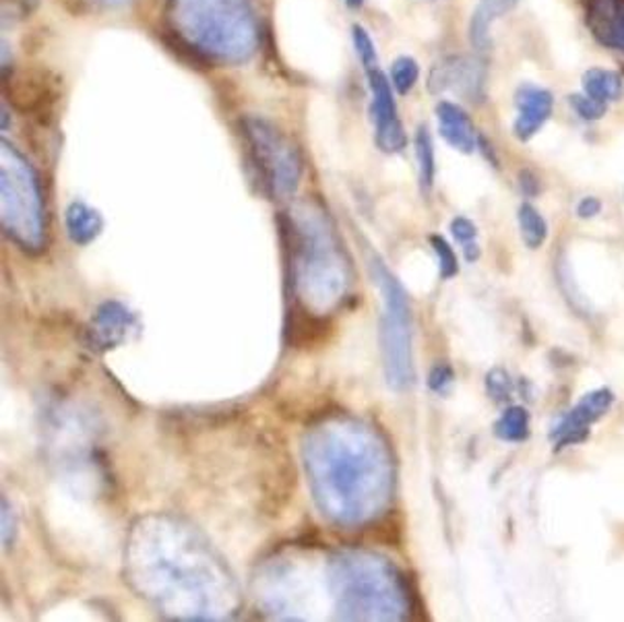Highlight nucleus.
I'll return each mask as SVG.
<instances>
[{"instance_id":"6e6552de","label":"nucleus","mask_w":624,"mask_h":622,"mask_svg":"<svg viewBox=\"0 0 624 622\" xmlns=\"http://www.w3.org/2000/svg\"><path fill=\"white\" fill-rule=\"evenodd\" d=\"M518 118L513 133L519 142H530L542 126L548 123L553 114L554 98L548 89L535 86H521L515 93Z\"/></svg>"},{"instance_id":"20e7f679","label":"nucleus","mask_w":624,"mask_h":622,"mask_svg":"<svg viewBox=\"0 0 624 622\" xmlns=\"http://www.w3.org/2000/svg\"><path fill=\"white\" fill-rule=\"evenodd\" d=\"M371 271L383 294V317H381V348L383 366L389 387L404 392L413 381L411 369V308L410 298L404 285L397 282L387 265L373 257Z\"/></svg>"},{"instance_id":"39448f33","label":"nucleus","mask_w":624,"mask_h":622,"mask_svg":"<svg viewBox=\"0 0 624 622\" xmlns=\"http://www.w3.org/2000/svg\"><path fill=\"white\" fill-rule=\"evenodd\" d=\"M368 77V88L373 98V116H375L376 145L385 154H399L406 149L408 137L399 121L397 104L393 100L392 81L381 71L378 65L364 69Z\"/></svg>"},{"instance_id":"412c9836","label":"nucleus","mask_w":624,"mask_h":622,"mask_svg":"<svg viewBox=\"0 0 624 622\" xmlns=\"http://www.w3.org/2000/svg\"><path fill=\"white\" fill-rule=\"evenodd\" d=\"M486 389H488V395L495 399V402H507L513 393V381L507 371L502 369H492L488 376H486Z\"/></svg>"},{"instance_id":"f03ea898","label":"nucleus","mask_w":624,"mask_h":622,"mask_svg":"<svg viewBox=\"0 0 624 622\" xmlns=\"http://www.w3.org/2000/svg\"><path fill=\"white\" fill-rule=\"evenodd\" d=\"M2 228L25 250L44 245V203L34 168L13 145L2 142L0 151Z\"/></svg>"},{"instance_id":"2eb2a0df","label":"nucleus","mask_w":624,"mask_h":622,"mask_svg":"<svg viewBox=\"0 0 624 622\" xmlns=\"http://www.w3.org/2000/svg\"><path fill=\"white\" fill-rule=\"evenodd\" d=\"M495 434L507 443L525 441L530 437V414H527V409L521 408V406L507 409L495 425Z\"/></svg>"},{"instance_id":"5701e85b","label":"nucleus","mask_w":624,"mask_h":622,"mask_svg":"<svg viewBox=\"0 0 624 622\" xmlns=\"http://www.w3.org/2000/svg\"><path fill=\"white\" fill-rule=\"evenodd\" d=\"M571 106L583 121H600L606 114V104L589 98V95H572Z\"/></svg>"},{"instance_id":"f257e3e1","label":"nucleus","mask_w":624,"mask_h":622,"mask_svg":"<svg viewBox=\"0 0 624 622\" xmlns=\"http://www.w3.org/2000/svg\"><path fill=\"white\" fill-rule=\"evenodd\" d=\"M166 18L198 63L242 65L257 53L259 21L249 0H168Z\"/></svg>"},{"instance_id":"b1692460","label":"nucleus","mask_w":624,"mask_h":622,"mask_svg":"<svg viewBox=\"0 0 624 622\" xmlns=\"http://www.w3.org/2000/svg\"><path fill=\"white\" fill-rule=\"evenodd\" d=\"M455 383V373L449 364H436L429 376V387L439 395H446Z\"/></svg>"},{"instance_id":"f3484780","label":"nucleus","mask_w":624,"mask_h":622,"mask_svg":"<svg viewBox=\"0 0 624 622\" xmlns=\"http://www.w3.org/2000/svg\"><path fill=\"white\" fill-rule=\"evenodd\" d=\"M416 158L420 168L422 191L430 193L434 186V145L427 126H420L416 133Z\"/></svg>"},{"instance_id":"a211bd4d","label":"nucleus","mask_w":624,"mask_h":622,"mask_svg":"<svg viewBox=\"0 0 624 622\" xmlns=\"http://www.w3.org/2000/svg\"><path fill=\"white\" fill-rule=\"evenodd\" d=\"M451 234H453V238L464 247V257L469 263H474V261L480 259V247H478V242H476L478 228H476L467 217H455V219L451 222Z\"/></svg>"},{"instance_id":"ddd939ff","label":"nucleus","mask_w":624,"mask_h":622,"mask_svg":"<svg viewBox=\"0 0 624 622\" xmlns=\"http://www.w3.org/2000/svg\"><path fill=\"white\" fill-rule=\"evenodd\" d=\"M65 226H67V234L75 245H90L93 242L102 230H104V219L100 212L91 210L90 205L75 201L67 207L65 214Z\"/></svg>"},{"instance_id":"9b49d317","label":"nucleus","mask_w":624,"mask_h":622,"mask_svg":"<svg viewBox=\"0 0 624 622\" xmlns=\"http://www.w3.org/2000/svg\"><path fill=\"white\" fill-rule=\"evenodd\" d=\"M436 118H439L441 137L453 149H457L462 154H472L476 149L478 133H476V126L467 116L464 108L457 106L453 102H441L436 106Z\"/></svg>"},{"instance_id":"aec40b11","label":"nucleus","mask_w":624,"mask_h":622,"mask_svg":"<svg viewBox=\"0 0 624 622\" xmlns=\"http://www.w3.org/2000/svg\"><path fill=\"white\" fill-rule=\"evenodd\" d=\"M430 245L432 249L436 252V259H439V269H441V278L443 280H451L460 273V261H457V255L455 250L451 249V245L446 242L443 236L434 234L430 236Z\"/></svg>"},{"instance_id":"393cba45","label":"nucleus","mask_w":624,"mask_h":622,"mask_svg":"<svg viewBox=\"0 0 624 622\" xmlns=\"http://www.w3.org/2000/svg\"><path fill=\"white\" fill-rule=\"evenodd\" d=\"M13 535H15V517H13L7 498H2V544H4V549L11 546Z\"/></svg>"},{"instance_id":"7ed1b4c3","label":"nucleus","mask_w":624,"mask_h":622,"mask_svg":"<svg viewBox=\"0 0 624 622\" xmlns=\"http://www.w3.org/2000/svg\"><path fill=\"white\" fill-rule=\"evenodd\" d=\"M240 126L249 147L250 166L257 172L265 195L273 201L294 196L303 177V160L296 145L268 118L247 116Z\"/></svg>"},{"instance_id":"1a4fd4ad","label":"nucleus","mask_w":624,"mask_h":622,"mask_svg":"<svg viewBox=\"0 0 624 622\" xmlns=\"http://www.w3.org/2000/svg\"><path fill=\"white\" fill-rule=\"evenodd\" d=\"M135 317L121 303L102 304L91 320V343L98 350H112L125 341Z\"/></svg>"},{"instance_id":"dca6fc26","label":"nucleus","mask_w":624,"mask_h":622,"mask_svg":"<svg viewBox=\"0 0 624 622\" xmlns=\"http://www.w3.org/2000/svg\"><path fill=\"white\" fill-rule=\"evenodd\" d=\"M519 230H521V238L530 249H540L546 238H548V224L542 217V214L535 210L534 205L523 203L519 207Z\"/></svg>"},{"instance_id":"bb28decb","label":"nucleus","mask_w":624,"mask_h":622,"mask_svg":"<svg viewBox=\"0 0 624 622\" xmlns=\"http://www.w3.org/2000/svg\"><path fill=\"white\" fill-rule=\"evenodd\" d=\"M91 2H95L100 7H106V9H121V7L128 4L131 0H91Z\"/></svg>"},{"instance_id":"cd10ccee","label":"nucleus","mask_w":624,"mask_h":622,"mask_svg":"<svg viewBox=\"0 0 624 622\" xmlns=\"http://www.w3.org/2000/svg\"><path fill=\"white\" fill-rule=\"evenodd\" d=\"M348 2V7H352V9H358V7H362V2L364 0H345Z\"/></svg>"},{"instance_id":"4468645a","label":"nucleus","mask_w":624,"mask_h":622,"mask_svg":"<svg viewBox=\"0 0 624 622\" xmlns=\"http://www.w3.org/2000/svg\"><path fill=\"white\" fill-rule=\"evenodd\" d=\"M623 91V81L616 72L606 71V69H591L583 75V93L608 104L614 102Z\"/></svg>"},{"instance_id":"f8f14e48","label":"nucleus","mask_w":624,"mask_h":622,"mask_svg":"<svg viewBox=\"0 0 624 622\" xmlns=\"http://www.w3.org/2000/svg\"><path fill=\"white\" fill-rule=\"evenodd\" d=\"M518 4L519 0H480L469 23V39L478 53H488L490 48V25L511 13Z\"/></svg>"},{"instance_id":"a878e982","label":"nucleus","mask_w":624,"mask_h":622,"mask_svg":"<svg viewBox=\"0 0 624 622\" xmlns=\"http://www.w3.org/2000/svg\"><path fill=\"white\" fill-rule=\"evenodd\" d=\"M600 212H602V203L595 196H586L577 205V214H579V217H583V219H589V217H593V215H598Z\"/></svg>"},{"instance_id":"6ab92c4d","label":"nucleus","mask_w":624,"mask_h":622,"mask_svg":"<svg viewBox=\"0 0 624 622\" xmlns=\"http://www.w3.org/2000/svg\"><path fill=\"white\" fill-rule=\"evenodd\" d=\"M420 79V67L410 56H399L392 67V86L401 95L410 93Z\"/></svg>"},{"instance_id":"4be33fe9","label":"nucleus","mask_w":624,"mask_h":622,"mask_svg":"<svg viewBox=\"0 0 624 622\" xmlns=\"http://www.w3.org/2000/svg\"><path fill=\"white\" fill-rule=\"evenodd\" d=\"M352 37H354V46H356L358 58L362 63V67H373L378 65V56H376L375 42L366 34L364 27L354 25L352 30Z\"/></svg>"},{"instance_id":"9d476101","label":"nucleus","mask_w":624,"mask_h":622,"mask_svg":"<svg viewBox=\"0 0 624 622\" xmlns=\"http://www.w3.org/2000/svg\"><path fill=\"white\" fill-rule=\"evenodd\" d=\"M589 30L600 44L624 53V0H593Z\"/></svg>"},{"instance_id":"423d86ee","label":"nucleus","mask_w":624,"mask_h":622,"mask_svg":"<svg viewBox=\"0 0 624 622\" xmlns=\"http://www.w3.org/2000/svg\"><path fill=\"white\" fill-rule=\"evenodd\" d=\"M486 69L474 56H449L436 63L430 71L429 88L432 93H455L469 102L484 98Z\"/></svg>"},{"instance_id":"0eeeda50","label":"nucleus","mask_w":624,"mask_h":622,"mask_svg":"<svg viewBox=\"0 0 624 622\" xmlns=\"http://www.w3.org/2000/svg\"><path fill=\"white\" fill-rule=\"evenodd\" d=\"M614 404V393L602 387L588 393L575 408L553 428V441L556 449H563L567 444L581 443L588 437V428L595 425L606 416Z\"/></svg>"}]
</instances>
